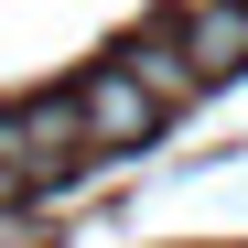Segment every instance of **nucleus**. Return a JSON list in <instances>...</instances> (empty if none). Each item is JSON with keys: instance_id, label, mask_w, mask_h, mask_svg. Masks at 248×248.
Segmentation results:
<instances>
[{"instance_id": "39448f33", "label": "nucleus", "mask_w": 248, "mask_h": 248, "mask_svg": "<svg viewBox=\"0 0 248 248\" xmlns=\"http://www.w3.org/2000/svg\"><path fill=\"white\" fill-rule=\"evenodd\" d=\"M0 194H11V184H0Z\"/></svg>"}, {"instance_id": "20e7f679", "label": "nucleus", "mask_w": 248, "mask_h": 248, "mask_svg": "<svg viewBox=\"0 0 248 248\" xmlns=\"http://www.w3.org/2000/svg\"><path fill=\"white\" fill-rule=\"evenodd\" d=\"M108 65L130 76V87H140V97H151L162 119H173V108L194 97V65H184V32H130V44H119Z\"/></svg>"}, {"instance_id": "7ed1b4c3", "label": "nucleus", "mask_w": 248, "mask_h": 248, "mask_svg": "<svg viewBox=\"0 0 248 248\" xmlns=\"http://www.w3.org/2000/svg\"><path fill=\"white\" fill-rule=\"evenodd\" d=\"M173 32H184L194 87H216V76H237V65H248V0H194Z\"/></svg>"}, {"instance_id": "f03ea898", "label": "nucleus", "mask_w": 248, "mask_h": 248, "mask_svg": "<svg viewBox=\"0 0 248 248\" xmlns=\"http://www.w3.org/2000/svg\"><path fill=\"white\" fill-rule=\"evenodd\" d=\"M65 97H76V130H87V151H140V140L162 130V108H151L119 65H97L87 87H65Z\"/></svg>"}, {"instance_id": "f257e3e1", "label": "nucleus", "mask_w": 248, "mask_h": 248, "mask_svg": "<svg viewBox=\"0 0 248 248\" xmlns=\"http://www.w3.org/2000/svg\"><path fill=\"white\" fill-rule=\"evenodd\" d=\"M65 162H87L76 97H32V108H0V184H54Z\"/></svg>"}]
</instances>
